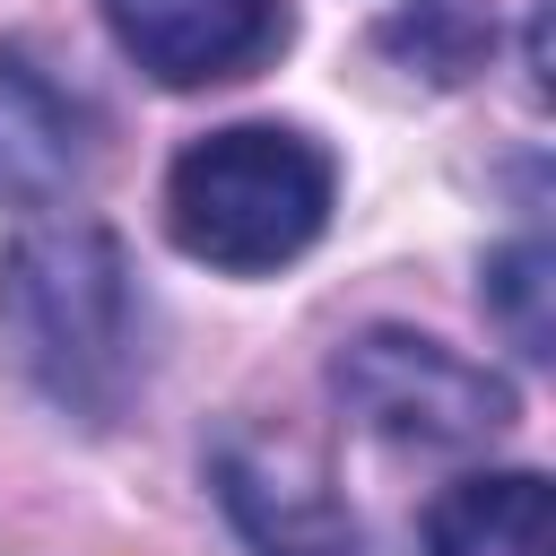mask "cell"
Here are the masks:
<instances>
[{
	"label": "cell",
	"mask_w": 556,
	"mask_h": 556,
	"mask_svg": "<svg viewBox=\"0 0 556 556\" xmlns=\"http://www.w3.org/2000/svg\"><path fill=\"white\" fill-rule=\"evenodd\" d=\"M0 339H9L17 374L52 408H70L87 426L122 417V400L139 391V278H130V252L87 217L26 226L0 252Z\"/></svg>",
	"instance_id": "cell-1"
},
{
	"label": "cell",
	"mask_w": 556,
	"mask_h": 556,
	"mask_svg": "<svg viewBox=\"0 0 556 556\" xmlns=\"http://www.w3.org/2000/svg\"><path fill=\"white\" fill-rule=\"evenodd\" d=\"M330 217V156L287 122H235L174 156L165 174V226L208 269H278L295 261Z\"/></svg>",
	"instance_id": "cell-2"
},
{
	"label": "cell",
	"mask_w": 556,
	"mask_h": 556,
	"mask_svg": "<svg viewBox=\"0 0 556 556\" xmlns=\"http://www.w3.org/2000/svg\"><path fill=\"white\" fill-rule=\"evenodd\" d=\"M330 391L391 443H417V452H460V443H495L513 426V382L469 365L460 348L443 339H417V330H365L339 348L330 365Z\"/></svg>",
	"instance_id": "cell-3"
},
{
	"label": "cell",
	"mask_w": 556,
	"mask_h": 556,
	"mask_svg": "<svg viewBox=\"0 0 556 556\" xmlns=\"http://www.w3.org/2000/svg\"><path fill=\"white\" fill-rule=\"evenodd\" d=\"M113 43L165 87H217L278 52L287 0H104Z\"/></svg>",
	"instance_id": "cell-4"
},
{
	"label": "cell",
	"mask_w": 556,
	"mask_h": 556,
	"mask_svg": "<svg viewBox=\"0 0 556 556\" xmlns=\"http://www.w3.org/2000/svg\"><path fill=\"white\" fill-rule=\"evenodd\" d=\"M217 495L261 556H365L356 513L330 495L321 460H304L295 443H243V434L217 443Z\"/></svg>",
	"instance_id": "cell-5"
},
{
	"label": "cell",
	"mask_w": 556,
	"mask_h": 556,
	"mask_svg": "<svg viewBox=\"0 0 556 556\" xmlns=\"http://www.w3.org/2000/svg\"><path fill=\"white\" fill-rule=\"evenodd\" d=\"M87 174V104L17 43H0V200L52 208Z\"/></svg>",
	"instance_id": "cell-6"
},
{
	"label": "cell",
	"mask_w": 556,
	"mask_h": 556,
	"mask_svg": "<svg viewBox=\"0 0 556 556\" xmlns=\"http://www.w3.org/2000/svg\"><path fill=\"white\" fill-rule=\"evenodd\" d=\"M556 495L539 469H486L434 495L426 513V556H547Z\"/></svg>",
	"instance_id": "cell-7"
},
{
	"label": "cell",
	"mask_w": 556,
	"mask_h": 556,
	"mask_svg": "<svg viewBox=\"0 0 556 556\" xmlns=\"http://www.w3.org/2000/svg\"><path fill=\"white\" fill-rule=\"evenodd\" d=\"M382 43H391V52H417L426 78H469L478 52H486V17L460 9V0H434V9H417V17H391Z\"/></svg>",
	"instance_id": "cell-8"
},
{
	"label": "cell",
	"mask_w": 556,
	"mask_h": 556,
	"mask_svg": "<svg viewBox=\"0 0 556 556\" xmlns=\"http://www.w3.org/2000/svg\"><path fill=\"white\" fill-rule=\"evenodd\" d=\"M547 243H513V252H495L486 261V304H495V321L513 330V348L521 356H547Z\"/></svg>",
	"instance_id": "cell-9"
}]
</instances>
